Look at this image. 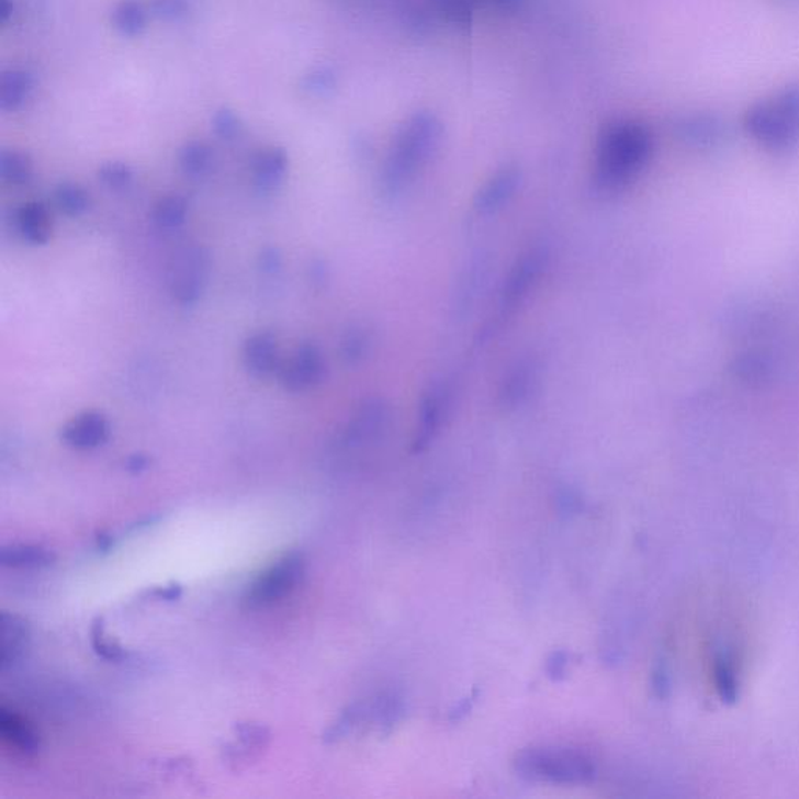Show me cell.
<instances>
[{
	"instance_id": "obj_1",
	"label": "cell",
	"mask_w": 799,
	"mask_h": 799,
	"mask_svg": "<svg viewBox=\"0 0 799 799\" xmlns=\"http://www.w3.org/2000/svg\"><path fill=\"white\" fill-rule=\"evenodd\" d=\"M653 136L642 122L621 120L606 125L595 149L594 181L598 190L617 191L630 184L649 165Z\"/></svg>"
},
{
	"instance_id": "obj_2",
	"label": "cell",
	"mask_w": 799,
	"mask_h": 799,
	"mask_svg": "<svg viewBox=\"0 0 799 799\" xmlns=\"http://www.w3.org/2000/svg\"><path fill=\"white\" fill-rule=\"evenodd\" d=\"M440 136L442 122L430 111H417L400 127L381 173V184L387 195L398 194L408 187L438 149Z\"/></svg>"
},
{
	"instance_id": "obj_3",
	"label": "cell",
	"mask_w": 799,
	"mask_h": 799,
	"mask_svg": "<svg viewBox=\"0 0 799 799\" xmlns=\"http://www.w3.org/2000/svg\"><path fill=\"white\" fill-rule=\"evenodd\" d=\"M517 775L534 783L579 786L597 776V764L584 751L567 746H532L514 759Z\"/></svg>"
},
{
	"instance_id": "obj_4",
	"label": "cell",
	"mask_w": 799,
	"mask_h": 799,
	"mask_svg": "<svg viewBox=\"0 0 799 799\" xmlns=\"http://www.w3.org/2000/svg\"><path fill=\"white\" fill-rule=\"evenodd\" d=\"M745 127L767 149L784 150L794 146L799 138V85L751 106Z\"/></svg>"
},
{
	"instance_id": "obj_5",
	"label": "cell",
	"mask_w": 799,
	"mask_h": 799,
	"mask_svg": "<svg viewBox=\"0 0 799 799\" xmlns=\"http://www.w3.org/2000/svg\"><path fill=\"white\" fill-rule=\"evenodd\" d=\"M305 570V556L300 551L284 554L251 581L244 594V605L250 609L268 608L286 598L302 583Z\"/></svg>"
},
{
	"instance_id": "obj_6",
	"label": "cell",
	"mask_w": 799,
	"mask_h": 799,
	"mask_svg": "<svg viewBox=\"0 0 799 799\" xmlns=\"http://www.w3.org/2000/svg\"><path fill=\"white\" fill-rule=\"evenodd\" d=\"M210 257L203 247H184L173 255L169 266V290L183 306L195 305L205 292Z\"/></svg>"
},
{
	"instance_id": "obj_7",
	"label": "cell",
	"mask_w": 799,
	"mask_h": 799,
	"mask_svg": "<svg viewBox=\"0 0 799 799\" xmlns=\"http://www.w3.org/2000/svg\"><path fill=\"white\" fill-rule=\"evenodd\" d=\"M281 384L292 394L316 390L327 379V361L314 342H302L281 365Z\"/></svg>"
},
{
	"instance_id": "obj_8",
	"label": "cell",
	"mask_w": 799,
	"mask_h": 799,
	"mask_svg": "<svg viewBox=\"0 0 799 799\" xmlns=\"http://www.w3.org/2000/svg\"><path fill=\"white\" fill-rule=\"evenodd\" d=\"M111 436V424L99 410H85L61 428L60 439L74 450H94L105 446Z\"/></svg>"
},
{
	"instance_id": "obj_9",
	"label": "cell",
	"mask_w": 799,
	"mask_h": 799,
	"mask_svg": "<svg viewBox=\"0 0 799 799\" xmlns=\"http://www.w3.org/2000/svg\"><path fill=\"white\" fill-rule=\"evenodd\" d=\"M243 360L251 376L258 380L269 379L273 373L280 372L283 365L279 339L270 331L255 333L244 344Z\"/></svg>"
},
{
	"instance_id": "obj_10",
	"label": "cell",
	"mask_w": 799,
	"mask_h": 799,
	"mask_svg": "<svg viewBox=\"0 0 799 799\" xmlns=\"http://www.w3.org/2000/svg\"><path fill=\"white\" fill-rule=\"evenodd\" d=\"M547 254L542 249H532L525 254L510 272L503 291V308H516L527 297L536 281L545 270Z\"/></svg>"
},
{
	"instance_id": "obj_11",
	"label": "cell",
	"mask_w": 799,
	"mask_h": 799,
	"mask_svg": "<svg viewBox=\"0 0 799 799\" xmlns=\"http://www.w3.org/2000/svg\"><path fill=\"white\" fill-rule=\"evenodd\" d=\"M520 179L517 166H506L497 170L476 194L475 210L480 214H491L502 209L503 203L508 202L519 188Z\"/></svg>"
},
{
	"instance_id": "obj_12",
	"label": "cell",
	"mask_w": 799,
	"mask_h": 799,
	"mask_svg": "<svg viewBox=\"0 0 799 799\" xmlns=\"http://www.w3.org/2000/svg\"><path fill=\"white\" fill-rule=\"evenodd\" d=\"M2 651H0V668L7 672L22 660L31 645V624L24 617L13 612H2Z\"/></svg>"
},
{
	"instance_id": "obj_13",
	"label": "cell",
	"mask_w": 799,
	"mask_h": 799,
	"mask_svg": "<svg viewBox=\"0 0 799 799\" xmlns=\"http://www.w3.org/2000/svg\"><path fill=\"white\" fill-rule=\"evenodd\" d=\"M288 169H290V157L284 149L270 147L261 150L251 165L255 188L265 194L279 190L286 179Z\"/></svg>"
},
{
	"instance_id": "obj_14",
	"label": "cell",
	"mask_w": 799,
	"mask_h": 799,
	"mask_svg": "<svg viewBox=\"0 0 799 799\" xmlns=\"http://www.w3.org/2000/svg\"><path fill=\"white\" fill-rule=\"evenodd\" d=\"M0 735L7 745L24 754L25 757H33L40 753L38 732L14 710L0 709Z\"/></svg>"
},
{
	"instance_id": "obj_15",
	"label": "cell",
	"mask_w": 799,
	"mask_h": 799,
	"mask_svg": "<svg viewBox=\"0 0 799 799\" xmlns=\"http://www.w3.org/2000/svg\"><path fill=\"white\" fill-rule=\"evenodd\" d=\"M14 224L21 238L32 246H44L52 238L50 213L41 202L21 205L14 216Z\"/></svg>"
},
{
	"instance_id": "obj_16",
	"label": "cell",
	"mask_w": 799,
	"mask_h": 799,
	"mask_svg": "<svg viewBox=\"0 0 799 799\" xmlns=\"http://www.w3.org/2000/svg\"><path fill=\"white\" fill-rule=\"evenodd\" d=\"M33 90L35 77L25 69H9L0 79V110L7 113H16L27 105Z\"/></svg>"
},
{
	"instance_id": "obj_17",
	"label": "cell",
	"mask_w": 799,
	"mask_h": 799,
	"mask_svg": "<svg viewBox=\"0 0 799 799\" xmlns=\"http://www.w3.org/2000/svg\"><path fill=\"white\" fill-rule=\"evenodd\" d=\"M447 395L449 394L443 387H435L421 403L420 424L417 428L416 440H414L416 451L425 449L442 425L443 414H446L443 410L449 405Z\"/></svg>"
},
{
	"instance_id": "obj_18",
	"label": "cell",
	"mask_w": 799,
	"mask_h": 799,
	"mask_svg": "<svg viewBox=\"0 0 799 799\" xmlns=\"http://www.w3.org/2000/svg\"><path fill=\"white\" fill-rule=\"evenodd\" d=\"M384 420H386V408L380 402H365L347 428V442L357 443L372 438L383 427Z\"/></svg>"
},
{
	"instance_id": "obj_19",
	"label": "cell",
	"mask_w": 799,
	"mask_h": 799,
	"mask_svg": "<svg viewBox=\"0 0 799 799\" xmlns=\"http://www.w3.org/2000/svg\"><path fill=\"white\" fill-rule=\"evenodd\" d=\"M54 551L38 545H10L0 551V562L9 569H43L54 564Z\"/></svg>"
},
{
	"instance_id": "obj_20",
	"label": "cell",
	"mask_w": 799,
	"mask_h": 799,
	"mask_svg": "<svg viewBox=\"0 0 799 799\" xmlns=\"http://www.w3.org/2000/svg\"><path fill=\"white\" fill-rule=\"evenodd\" d=\"M179 165L184 176L202 179L214 165V151L202 140H190L179 151Z\"/></svg>"
},
{
	"instance_id": "obj_21",
	"label": "cell",
	"mask_w": 799,
	"mask_h": 799,
	"mask_svg": "<svg viewBox=\"0 0 799 799\" xmlns=\"http://www.w3.org/2000/svg\"><path fill=\"white\" fill-rule=\"evenodd\" d=\"M188 213H190L188 200L180 194H169L155 203L151 216L161 230H177L187 222Z\"/></svg>"
},
{
	"instance_id": "obj_22",
	"label": "cell",
	"mask_w": 799,
	"mask_h": 799,
	"mask_svg": "<svg viewBox=\"0 0 799 799\" xmlns=\"http://www.w3.org/2000/svg\"><path fill=\"white\" fill-rule=\"evenodd\" d=\"M54 202L63 214L80 217L91 209L90 192L72 181H63L54 190Z\"/></svg>"
},
{
	"instance_id": "obj_23",
	"label": "cell",
	"mask_w": 799,
	"mask_h": 799,
	"mask_svg": "<svg viewBox=\"0 0 799 799\" xmlns=\"http://www.w3.org/2000/svg\"><path fill=\"white\" fill-rule=\"evenodd\" d=\"M33 162L27 154L20 150H2L0 154V179L11 187L31 183Z\"/></svg>"
},
{
	"instance_id": "obj_24",
	"label": "cell",
	"mask_w": 799,
	"mask_h": 799,
	"mask_svg": "<svg viewBox=\"0 0 799 799\" xmlns=\"http://www.w3.org/2000/svg\"><path fill=\"white\" fill-rule=\"evenodd\" d=\"M113 24L124 36H138L147 25V10L139 0H122L113 11Z\"/></svg>"
},
{
	"instance_id": "obj_25",
	"label": "cell",
	"mask_w": 799,
	"mask_h": 799,
	"mask_svg": "<svg viewBox=\"0 0 799 799\" xmlns=\"http://www.w3.org/2000/svg\"><path fill=\"white\" fill-rule=\"evenodd\" d=\"M432 9L454 27L468 29L473 22L475 0H431Z\"/></svg>"
},
{
	"instance_id": "obj_26",
	"label": "cell",
	"mask_w": 799,
	"mask_h": 799,
	"mask_svg": "<svg viewBox=\"0 0 799 799\" xmlns=\"http://www.w3.org/2000/svg\"><path fill=\"white\" fill-rule=\"evenodd\" d=\"M338 87V76L330 66H316L303 76L300 88L311 98H327Z\"/></svg>"
},
{
	"instance_id": "obj_27",
	"label": "cell",
	"mask_w": 799,
	"mask_h": 799,
	"mask_svg": "<svg viewBox=\"0 0 799 799\" xmlns=\"http://www.w3.org/2000/svg\"><path fill=\"white\" fill-rule=\"evenodd\" d=\"M98 179L110 191L121 192L132 187L135 181V172L127 162L109 161L100 166Z\"/></svg>"
},
{
	"instance_id": "obj_28",
	"label": "cell",
	"mask_w": 799,
	"mask_h": 799,
	"mask_svg": "<svg viewBox=\"0 0 799 799\" xmlns=\"http://www.w3.org/2000/svg\"><path fill=\"white\" fill-rule=\"evenodd\" d=\"M91 642L92 649L99 654L102 660L110 662L124 661L127 657V653L122 649L120 643L113 642V640L106 639L105 627H103V620L98 617L92 621L91 628Z\"/></svg>"
},
{
	"instance_id": "obj_29",
	"label": "cell",
	"mask_w": 799,
	"mask_h": 799,
	"mask_svg": "<svg viewBox=\"0 0 799 799\" xmlns=\"http://www.w3.org/2000/svg\"><path fill=\"white\" fill-rule=\"evenodd\" d=\"M211 125H213L214 135L222 140H235L243 133V121L235 111L227 106H222L214 113Z\"/></svg>"
},
{
	"instance_id": "obj_30",
	"label": "cell",
	"mask_w": 799,
	"mask_h": 799,
	"mask_svg": "<svg viewBox=\"0 0 799 799\" xmlns=\"http://www.w3.org/2000/svg\"><path fill=\"white\" fill-rule=\"evenodd\" d=\"M369 339L361 328H351L340 340V355L347 364H358L368 351Z\"/></svg>"
},
{
	"instance_id": "obj_31",
	"label": "cell",
	"mask_w": 799,
	"mask_h": 799,
	"mask_svg": "<svg viewBox=\"0 0 799 799\" xmlns=\"http://www.w3.org/2000/svg\"><path fill=\"white\" fill-rule=\"evenodd\" d=\"M191 0H151V11L162 21H180L190 13Z\"/></svg>"
},
{
	"instance_id": "obj_32",
	"label": "cell",
	"mask_w": 799,
	"mask_h": 799,
	"mask_svg": "<svg viewBox=\"0 0 799 799\" xmlns=\"http://www.w3.org/2000/svg\"><path fill=\"white\" fill-rule=\"evenodd\" d=\"M530 368H520L510 375L508 384H506L505 394L503 397L508 403H517L520 397L527 395L528 386H530Z\"/></svg>"
},
{
	"instance_id": "obj_33",
	"label": "cell",
	"mask_w": 799,
	"mask_h": 799,
	"mask_svg": "<svg viewBox=\"0 0 799 799\" xmlns=\"http://www.w3.org/2000/svg\"><path fill=\"white\" fill-rule=\"evenodd\" d=\"M238 735L246 750L262 749L269 740V731L258 724H238Z\"/></svg>"
},
{
	"instance_id": "obj_34",
	"label": "cell",
	"mask_w": 799,
	"mask_h": 799,
	"mask_svg": "<svg viewBox=\"0 0 799 799\" xmlns=\"http://www.w3.org/2000/svg\"><path fill=\"white\" fill-rule=\"evenodd\" d=\"M260 269L268 275H275L283 268V257L277 247H266L260 255Z\"/></svg>"
},
{
	"instance_id": "obj_35",
	"label": "cell",
	"mask_w": 799,
	"mask_h": 799,
	"mask_svg": "<svg viewBox=\"0 0 799 799\" xmlns=\"http://www.w3.org/2000/svg\"><path fill=\"white\" fill-rule=\"evenodd\" d=\"M570 665V654L565 651H556L551 654L550 660L547 661V673L551 679L560 680L564 678L567 673Z\"/></svg>"
},
{
	"instance_id": "obj_36",
	"label": "cell",
	"mask_w": 799,
	"mask_h": 799,
	"mask_svg": "<svg viewBox=\"0 0 799 799\" xmlns=\"http://www.w3.org/2000/svg\"><path fill=\"white\" fill-rule=\"evenodd\" d=\"M475 2L502 14L519 13L525 5V0H475Z\"/></svg>"
},
{
	"instance_id": "obj_37",
	"label": "cell",
	"mask_w": 799,
	"mask_h": 799,
	"mask_svg": "<svg viewBox=\"0 0 799 799\" xmlns=\"http://www.w3.org/2000/svg\"><path fill=\"white\" fill-rule=\"evenodd\" d=\"M181 594H183V587L180 584L172 583L170 586L157 587V589L149 592V597L173 601V599H179Z\"/></svg>"
},
{
	"instance_id": "obj_38",
	"label": "cell",
	"mask_w": 799,
	"mask_h": 799,
	"mask_svg": "<svg viewBox=\"0 0 799 799\" xmlns=\"http://www.w3.org/2000/svg\"><path fill=\"white\" fill-rule=\"evenodd\" d=\"M149 465L150 460L146 457V454H133V457L128 458L127 462H125V468H127L128 472L132 473L144 472V470L149 468Z\"/></svg>"
},
{
	"instance_id": "obj_39",
	"label": "cell",
	"mask_w": 799,
	"mask_h": 799,
	"mask_svg": "<svg viewBox=\"0 0 799 799\" xmlns=\"http://www.w3.org/2000/svg\"><path fill=\"white\" fill-rule=\"evenodd\" d=\"M475 699H476V691H475V694L470 695L469 698H465L464 701H462L461 705L458 706L457 709L451 710L450 720L458 721V720H461L462 717L468 716L470 710H472V708H473V702H475Z\"/></svg>"
},
{
	"instance_id": "obj_40",
	"label": "cell",
	"mask_w": 799,
	"mask_h": 799,
	"mask_svg": "<svg viewBox=\"0 0 799 799\" xmlns=\"http://www.w3.org/2000/svg\"><path fill=\"white\" fill-rule=\"evenodd\" d=\"M14 16V3L11 0H0V22L9 24Z\"/></svg>"
}]
</instances>
